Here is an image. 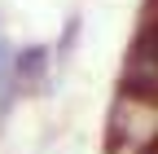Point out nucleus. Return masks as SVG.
<instances>
[{"instance_id":"1","label":"nucleus","mask_w":158,"mask_h":154,"mask_svg":"<svg viewBox=\"0 0 158 154\" xmlns=\"http://www.w3.org/2000/svg\"><path fill=\"white\" fill-rule=\"evenodd\" d=\"M53 66H57L53 44H22V49H13V88L22 97L27 92H44Z\"/></svg>"},{"instance_id":"2","label":"nucleus","mask_w":158,"mask_h":154,"mask_svg":"<svg viewBox=\"0 0 158 154\" xmlns=\"http://www.w3.org/2000/svg\"><path fill=\"white\" fill-rule=\"evenodd\" d=\"M79 35H84V18H79V13H70V18H66V27H62V35H57V44H53V57H57V66H70V62H75Z\"/></svg>"}]
</instances>
